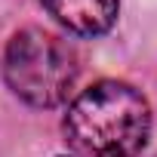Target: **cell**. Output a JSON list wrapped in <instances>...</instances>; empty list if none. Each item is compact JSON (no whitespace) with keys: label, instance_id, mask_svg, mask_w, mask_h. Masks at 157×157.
Returning <instances> with one entry per match:
<instances>
[{"label":"cell","instance_id":"6da1fadb","mask_svg":"<svg viewBox=\"0 0 157 157\" xmlns=\"http://www.w3.org/2000/svg\"><path fill=\"white\" fill-rule=\"evenodd\" d=\"M62 126L74 157H136L151 132V105L126 80H99L68 105Z\"/></svg>","mask_w":157,"mask_h":157},{"label":"cell","instance_id":"7a4b0ae2","mask_svg":"<svg viewBox=\"0 0 157 157\" xmlns=\"http://www.w3.org/2000/svg\"><path fill=\"white\" fill-rule=\"evenodd\" d=\"M3 77L22 102L34 108H56L74 90L77 56L62 37L43 28H22L6 43Z\"/></svg>","mask_w":157,"mask_h":157},{"label":"cell","instance_id":"3957f363","mask_svg":"<svg viewBox=\"0 0 157 157\" xmlns=\"http://www.w3.org/2000/svg\"><path fill=\"white\" fill-rule=\"evenodd\" d=\"M43 10L74 34H105L120 13V0H40Z\"/></svg>","mask_w":157,"mask_h":157}]
</instances>
